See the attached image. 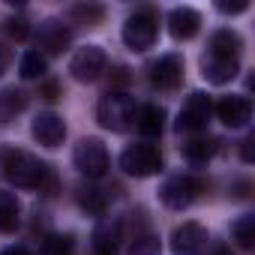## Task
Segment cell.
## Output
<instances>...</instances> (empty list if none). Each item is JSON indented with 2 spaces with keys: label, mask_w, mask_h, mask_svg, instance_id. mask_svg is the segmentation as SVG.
I'll return each instance as SVG.
<instances>
[{
  "label": "cell",
  "mask_w": 255,
  "mask_h": 255,
  "mask_svg": "<svg viewBox=\"0 0 255 255\" xmlns=\"http://www.w3.org/2000/svg\"><path fill=\"white\" fill-rule=\"evenodd\" d=\"M240 51V36L234 30H216L210 39V54H222V57H237Z\"/></svg>",
  "instance_id": "cell-22"
},
{
  "label": "cell",
  "mask_w": 255,
  "mask_h": 255,
  "mask_svg": "<svg viewBox=\"0 0 255 255\" xmlns=\"http://www.w3.org/2000/svg\"><path fill=\"white\" fill-rule=\"evenodd\" d=\"M36 255H72V237H63V234L45 237Z\"/></svg>",
  "instance_id": "cell-25"
},
{
  "label": "cell",
  "mask_w": 255,
  "mask_h": 255,
  "mask_svg": "<svg viewBox=\"0 0 255 255\" xmlns=\"http://www.w3.org/2000/svg\"><path fill=\"white\" fill-rule=\"evenodd\" d=\"M96 117H99V123L105 126V129H111V132H126V129L135 123V102H132V96H126V93H120V90H111V93H105V96L99 99Z\"/></svg>",
  "instance_id": "cell-2"
},
{
  "label": "cell",
  "mask_w": 255,
  "mask_h": 255,
  "mask_svg": "<svg viewBox=\"0 0 255 255\" xmlns=\"http://www.w3.org/2000/svg\"><path fill=\"white\" fill-rule=\"evenodd\" d=\"M72 18H81V21H99V18H102V6H72Z\"/></svg>",
  "instance_id": "cell-28"
},
{
  "label": "cell",
  "mask_w": 255,
  "mask_h": 255,
  "mask_svg": "<svg viewBox=\"0 0 255 255\" xmlns=\"http://www.w3.org/2000/svg\"><path fill=\"white\" fill-rule=\"evenodd\" d=\"M18 72H21V78H42L45 57L39 51H24L21 54V63H18Z\"/></svg>",
  "instance_id": "cell-24"
},
{
  "label": "cell",
  "mask_w": 255,
  "mask_h": 255,
  "mask_svg": "<svg viewBox=\"0 0 255 255\" xmlns=\"http://www.w3.org/2000/svg\"><path fill=\"white\" fill-rule=\"evenodd\" d=\"M198 189H201V183H198L195 177H189V174H174V177H168V180L162 183L159 198H162L165 207H171V210H183V207H189V204L195 201Z\"/></svg>",
  "instance_id": "cell-7"
},
{
  "label": "cell",
  "mask_w": 255,
  "mask_h": 255,
  "mask_svg": "<svg viewBox=\"0 0 255 255\" xmlns=\"http://www.w3.org/2000/svg\"><path fill=\"white\" fill-rule=\"evenodd\" d=\"M216 117L225 126H231V129H240V126H246L249 117H252V102L246 96H222L216 102Z\"/></svg>",
  "instance_id": "cell-12"
},
{
  "label": "cell",
  "mask_w": 255,
  "mask_h": 255,
  "mask_svg": "<svg viewBox=\"0 0 255 255\" xmlns=\"http://www.w3.org/2000/svg\"><path fill=\"white\" fill-rule=\"evenodd\" d=\"M219 12H228V15H237V12H246L249 9V0H219Z\"/></svg>",
  "instance_id": "cell-29"
},
{
  "label": "cell",
  "mask_w": 255,
  "mask_h": 255,
  "mask_svg": "<svg viewBox=\"0 0 255 255\" xmlns=\"http://www.w3.org/2000/svg\"><path fill=\"white\" fill-rule=\"evenodd\" d=\"M162 126H165V111L159 105H144L138 111V129H141V135L156 138L162 132Z\"/></svg>",
  "instance_id": "cell-18"
},
{
  "label": "cell",
  "mask_w": 255,
  "mask_h": 255,
  "mask_svg": "<svg viewBox=\"0 0 255 255\" xmlns=\"http://www.w3.org/2000/svg\"><path fill=\"white\" fill-rule=\"evenodd\" d=\"M159 252H162V249H159V240L150 237V234L138 237V240L132 243V249H129V255H159Z\"/></svg>",
  "instance_id": "cell-26"
},
{
  "label": "cell",
  "mask_w": 255,
  "mask_h": 255,
  "mask_svg": "<svg viewBox=\"0 0 255 255\" xmlns=\"http://www.w3.org/2000/svg\"><path fill=\"white\" fill-rule=\"evenodd\" d=\"M36 39H39V45H42L48 54H60V51L72 42V30H69L66 24H60V21H45V24L39 27V33H36Z\"/></svg>",
  "instance_id": "cell-16"
},
{
  "label": "cell",
  "mask_w": 255,
  "mask_h": 255,
  "mask_svg": "<svg viewBox=\"0 0 255 255\" xmlns=\"http://www.w3.org/2000/svg\"><path fill=\"white\" fill-rule=\"evenodd\" d=\"M252 144H255V138L249 135V138L243 141V159H246V162H252Z\"/></svg>",
  "instance_id": "cell-31"
},
{
  "label": "cell",
  "mask_w": 255,
  "mask_h": 255,
  "mask_svg": "<svg viewBox=\"0 0 255 255\" xmlns=\"http://www.w3.org/2000/svg\"><path fill=\"white\" fill-rule=\"evenodd\" d=\"M6 63H9V54H6V48H0V75H3Z\"/></svg>",
  "instance_id": "cell-32"
},
{
  "label": "cell",
  "mask_w": 255,
  "mask_h": 255,
  "mask_svg": "<svg viewBox=\"0 0 255 255\" xmlns=\"http://www.w3.org/2000/svg\"><path fill=\"white\" fill-rule=\"evenodd\" d=\"M216 150V141L213 138H192L183 144V156L192 162V165H207V159L213 156Z\"/></svg>",
  "instance_id": "cell-20"
},
{
  "label": "cell",
  "mask_w": 255,
  "mask_h": 255,
  "mask_svg": "<svg viewBox=\"0 0 255 255\" xmlns=\"http://www.w3.org/2000/svg\"><path fill=\"white\" fill-rule=\"evenodd\" d=\"M21 207H18V198L12 192H3L0 189V231H15L18 228V216Z\"/></svg>",
  "instance_id": "cell-19"
},
{
  "label": "cell",
  "mask_w": 255,
  "mask_h": 255,
  "mask_svg": "<svg viewBox=\"0 0 255 255\" xmlns=\"http://www.w3.org/2000/svg\"><path fill=\"white\" fill-rule=\"evenodd\" d=\"M237 69H240V63H237V57H222V54H204V60H201V75L210 81V84H228L234 75H237Z\"/></svg>",
  "instance_id": "cell-13"
},
{
  "label": "cell",
  "mask_w": 255,
  "mask_h": 255,
  "mask_svg": "<svg viewBox=\"0 0 255 255\" xmlns=\"http://www.w3.org/2000/svg\"><path fill=\"white\" fill-rule=\"evenodd\" d=\"M120 240H123V222L117 216H102L93 228V255H117L120 249Z\"/></svg>",
  "instance_id": "cell-9"
},
{
  "label": "cell",
  "mask_w": 255,
  "mask_h": 255,
  "mask_svg": "<svg viewBox=\"0 0 255 255\" xmlns=\"http://www.w3.org/2000/svg\"><path fill=\"white\" fill-rule=\"evenodd\" d=\"M0 255H30V252H27V249H24V246L18 243V246H6L3 252H0Z\"/></svg>",
  "instance_id": "cell-30"
},
{
  "label": "cell",
  "mask_w": 255,
  "mask_h": 255,
  "mask_svg": "<svg viewBox=\"0 0 255 255\" xmlns=\"http://www.w3.org/2000/svg\"><path fill=\"white\" fill-rule=\"evenodd\" d=\"M78 204H81L87 213L105 216V207H108V195H105V189H96V186H81V189H78Z\"/></svg>",
  "instance_id": "cell-21"
},
{
  "label": "cell",
  "mask_w": 255,
  "mask_h": 255,
  "mask_svg": "<svg viewBox=\"0 0 255 255\" xmlns=\"http://www.w3.org/2000/svg\"><path fill=\"white\" fill-rule=\"evenodd\" d=\"M24 105H27V93L24 90H15V87L0 90V123L15 120V114H21Z\"/></svg>",
  "instance_id": "cell-17"
},
{
  "label": "cell",
  "mask_w": 255,
  "mask_h": 255,
  "mask_svg": "<svg viewBox=\"0 0 255 255\" xmlns=\"http://www.w3.org/2000/svg\"><path fill=\"white\" fill-rule=\"evenodd\" d=\"M69 72L75 81H96L102 72H105V51L99 45H84L72 54L69 60Z\"/></svg>",
  "instance_id": "cell-8"
},
{
  "label": "cell",
  "mask_w": 255,
  "mask_h": 255,
  "mask_svg": "<svg viewBox=\"0 0 255 255\" xmlns=\"http://www.w3.org/2000/svg\"><path fill=\"white\" fill-rule=\"evenodd\" d=\"M207 231L198 222H183L174 234H171V249L174 255H204L207 252Z\"/></svg>",
  "instance_id": "cell-10"
},
{
  "label": "cell",
  "mask_w": 255,
  "mask_h": 255,
  "mask_svg": "<svg viewBox=\"0 0 255 255\" xmlns=\"http://www.w3.org/2000/svg\"><path fill=\"white\" fill-rule=\"evenodd\" d=\"M45 99H57V84H45Z\"/></svg>",
  "instance_id": "cell-33"
},
{
  "label": "cell",
  "mask_w": 255,
  "mask_h": 255,
  "mask_svg": "<svg viewBox=\"0 0 255 255\" xmlns=\"http://www.w3.org/2000/svg\"><path fill=\"white\" fill-rule=\"evenodd\" d=\"M120 168L132 177H150L162 168V156L153 144H129L120 153Z\"/></svg>",
  "instance_id": "cell-4"
},
{
  "label": "cell",
  "mask_w": 255,
  "mask_h": 255,
  "mask_svg": "<svg viewBox=\"0 0 255 255\" xmlns=\"http://www.w3.org/2000/svg\"><path fill=\"white\" fill-rule=\"evenodd\" d=\"M198 27H201V15H198L195 9H189V6L171 9V15H168V30H171L174 39H192V36L198 33Z\"/></svg>",
  "instance_id": "cell-15"
},
{
  "label": "cell",
  "mask_w": 255,
  "mask_h": 255,
  "mask_svg": "<svg viewBox=\"0 0 255 255\" xmlns=\"http://www.w3.org/2000/svg\"><path fill=\"white\" fill-rule=\"evenodd\" d=\"M180 78H183V60H180L177 54H165V57H159V60L150 66V81H153L156 87H162V90L177 87Z\"/></svg>",
  "instance_id": "cell-14"
},
{
  "label": "cell",
  "mask_w": 255,
  "mask_h": 255,
  "mask_svg": "<svg viewBox=\"0 0 255 255\" xmlns=\"http://www.w3.org/2000/svg\"><path fill=\"white\" fill-rule=\"evenodd\" d=\"M213 255H231V249H225V246H216V249H213Z\"/></svg>",
  "instance_id": "cell-34"
},
{
  "label": "cell",
  "mask_w": 255,
  "mask_h": 255,
  "mask_svg": "<svg viewBox=\"0 0 255 255\" xmlns=\"http://www.w3.org/2000/svg\"><path fill=\"white\" fill-rule=\"evenodd\" d=\"M210 114H213V105H210L207 93L195 90V93L186 96V102H183V108L177 114V129L180 132H201L207 126V120H210Z\"/></svg>",
  "instance_id": "cell-6"
},
{
  "label": "cell",
  "mask_w": 255,
  "mask_h": 255,
  "mask_svg": "<svg viewBox=\"0 0 255 255\" xmlns=\"http://www.w3.org/2000/svg\"><path fill=\"white\" fill-rule=\"evenodd\" d=\"M0 168H3V177L9 183H15L21 189H36L45 180V165L33 153L18 150V147H9L0 153Z\"/></svg>",
  "instance_id": "cell-1"
},
{
  "label": "cell",
  "mask_w": 255,
  "mask_h": 255,
  "mask_svg": "<svg viewBox=\"0 0 255 255\" xmlns=\"http://www.w3.org/2000/svg\"><path fill=\"white\" fill-rule=\"evenodd\" d=\"M72 162L84 177L96 180V177H102L108 171V150H105V144L99 138H81L75 144V150H72Z\"/></svg>",
  "instance_id": "cell-3"
},
{
  "label": "cell",
  "mask_w": 255,
  "mask_h": 255,
  "mask_svg": "<svg viewBox=\"0 0 255 255\" xmlns=\"http://www.w3.org/2000/svg\"><path fill=\"white\" fill-rule=\"evenodd\" d=\"M3 30H6L9 36H15V39H24V36L30 33V27H27L24 18H6V21H3Z\"/></svg>",
  "instance_id": "cell-27"
},
{
  "label": "cell",
  "mask_w": 255,
  "mask_h": 255,
  "mask_svg": "<svg viewBox=\"0 0 255 255\" xmlns=\"http://www.w3.org/2000/svg\"><path fill=\"white\" fill-rule=\"evenodd\" d=\"M231 237L237 240V246L252 249V246H255V216H252V213L240 216V219L231 225Z\"/></svg>",
  "instance_id": "cell-23"
},
{
  "label": "cell",
  "mask_w": 255,
  "mask_h": 255,
  "mask_svg": "<svg viewBox=\"0 0 255 255\" xmlns=\"http://www.w3.org/2000/svg\"><path fill=\"white\" fill-rule=\"evenodd\" d=\"M33 138L39 144H45V147L63 144V138H66V123H63V117L54 114V111L36 114V120H33Z\"/></svg>",
  "instance_id": "cell-11"
},
{
  "label": "cell",
  "mask_w": 255,
  "mask_h": 255,
  "mask_svg": "<svg viewBox=\"0 0 255 255\" xmlns=\"http://www.w3.org/2000/svg\"><path fill=\"white\" fill-rule=\"evenodd\" d=\"M123 42L132 51H147L156 42V15L153 12H135L123 24Z\"/></svg>",
  "instance_id": "cell-5"
}]
</instances>
